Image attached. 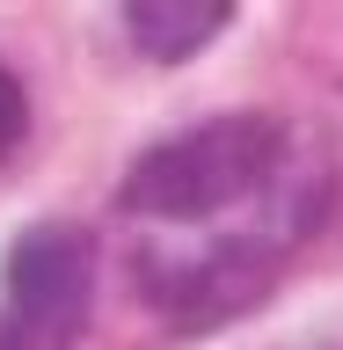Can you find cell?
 Segmentation results:
<instances>
[{"label": "cell", "mask_w": 343, "mask_h": 350, "mask_svg": "<svg viewBox=\"0 0 343 350\" xmlns=\"http://www.w3.org/2000/svg\"><path fill=\"white\" fill-rule=\"evenodd\" d=\"M270 153H278V131L263 117H219V124H197L168 146H153L139 168L125 175V204L153 219H205L219 204L249 197L270 175Z\"/></svg>", "instance_id": "1"}, {"label": "cell", "mask_w": 343, "mask_h": 350, "mask_svg": "<svg viewBox=\"0 0 343 350\" xmlns=\"http://www.w3.org/2000/svg\"><path fill=\"white\" fill-rule=\"evenodd\" d=\"M95 299V248L81 226H29L8 248L0 350H73Z\"/></svg>", "instance_id": "2"}, {"label": "cell", "mask_w": 343, "mask_h": 350, "mask_svg": "<svg viewBox=\"0 0 343 350\" xmlns=\"http://www.w3.org/2000/svg\"><path fill=\"white\" fill-rule=\"evenodd\" d=\"M234 22V8L227 0H139V8H125V29L131 44L147 51V59H190L205 37H219Z\"/></svg>", "instance_id": "3"}, {"label": "cell", "mask_w": 343, "mask_h": 350, "mask_svg": "<svg viewBox=\"0 0 343 350\" xmlns=\"http://www.w3.org/2000/svg\"><path fill=\"white\" fill-rule=\"evenodd\" d=\"M22 131H29V95H22V81L0 66V153H15Z\"/></svg>", "instance_id": "4"}]
</instances>
